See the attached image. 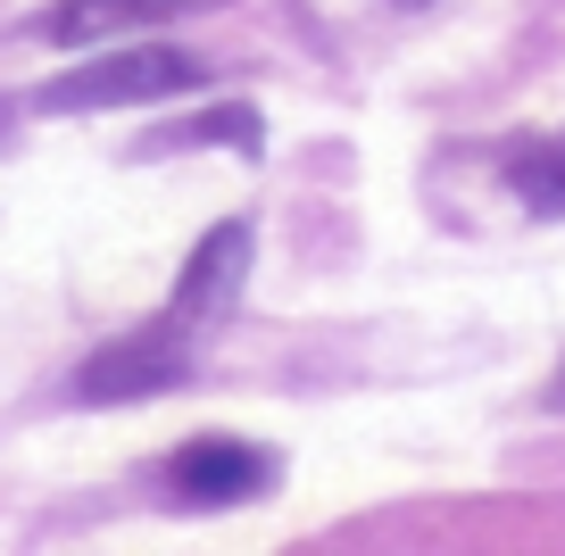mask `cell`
Masks as SVG:
<instances>
[{
  "instance_id": "3957f363",
  "label": "cell",
  "mask_w": 565,
  "mask_h": 556,
  "mask_svg": "<svg viewBox=\"0 0 565 556\" xmlns=\"http://www.w3.org/2000/svg\"><path fill=\"white\" fill-rule=\"evenodd\" d=\"M275 482V457L249 449V440H183L167 457V490L175 506H242Z\"/></svg>"
},
{
  "instance_id": "277c9868",
  "label": "cell",
  "mask_w": 565,
  "mask_h": 556,
  "mask_svg": "<svg viewBox=\"0 0 565 556\" xmlns=\"http://www.w3.org/2000/svg\"><path fill=\"white\" fill-rule=\"evenodd\" d=\"M183 374H192V349L159 341V332H134V341H108L84 357V374H75V399L108 407V399H150V391H175Z\"/></svg>"
},
{
  "instance_id": "7a4b0ae2",
  "label": "cell",
  "mask_w": 565,
  "mask_h": 556,
  "mask_svg": "<svg viewBox=\"0 0 565 556\" xmlns=\"http://www.w3.org/2000/svg\"><path fill=\"white\" fill-rule=\"evenodd\" d=\"M242 275H249V225H216L209 242H200V258L183 266L175 299H167V316H159L150 332H159V341H175V349H192L200 332L225 316V299L242 291Z\"/></svg>"
},
{
  "instance_id": "5b68a950",
  "label": "cell",
  "mask_w": 565,
  "mask_h": 556,
  "mask_svg": "<svg viewBox=\"0 0 565 556\" xmlns=\"http://www.w3.org/2000/svg\"><path fill=\"white\" fill-rule=\"evenodd\" d=\"M200 0H58L34 18V42H58V51H84V42H108V34H150V25L183 18Z\"/></svg>"
},
{
  "instance_id": "6da1fadb",
  "label": "cell",
  "mask_w": 565,
  "mask_h": 556,
  "mask_svg": "<svg viewBox=\"0 0 565 556\" xmlns=\"http://www.w3.org/2000/svg\"><path fill=\"white\" fill-rule=\"evenodd\" d=\"M200 58L175 51V42H125V51L92 58V67L58 75V84L34 92V108H51V117H75V108H125V100H175V92L200 84Z\"/></svg>"
},
{
  "instance_id": "52a82bcc",
  "label": "cell",
  "mask_w": 565,
  "mask_h": 556,
  "mask_svg": "<svg viewBox=\"0 0 565 556\" xmlns=\"http://www.w3.org/2000/svg\"><path fill=\"white\" fill-rule=\"evenodd\" d=\"M175 141H242V150H258V117H249V108H225V117H200V125H183Z\"/></svg>"
},
{
  "instance_id": "9c48e42d",
  "label": "cell",
  "mask_w": 565,
  "mask_h": 556,
  "mask_svg": "<svg viewBox=\"0 0 565 556\" xmlns=\"http://www.w3.org/2000/svg\"><path fill=\"white\" fill-rule=\"evenodd\" d=\"M399 9H424V0H399Z\"/></svg>"
},
{
  "instance_id": "ba28073f",
  "label": "cell",
  "mask_w": 565,
  "mask_h": 556,
  "mask_svg": "<svg viewBox=\"0 0 565 556\" xmlns=\"http://www.w3.org/2000/svg\"><path fill=\"white\" fill-rule=\"evenodd\" d=\"M548 407H565V374H557V383H548Z\"/></svg>"
},
{
  "instance_id": "8992f818",
  "label": "cell",
  "mask_w": 565,
  "mask_h": 556,
  "mask_svg": "<svg viewBox=\"0 0 565 556\" xmlns=\"http://www.w3.org/2000/svg\"><path fill=\"white\" fill-rule=\"evenodd\" d=\"M508 183H515V200H524L532 216H565V133L524 141V150L508 158Z\"/></svg>"
}]
</instances>
